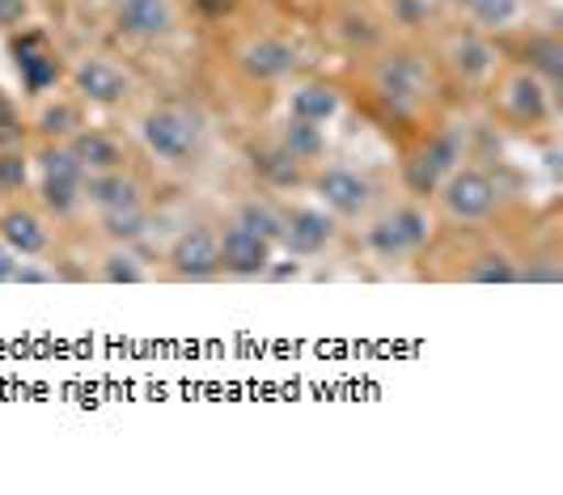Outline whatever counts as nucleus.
Returning <instances> with one entry per match:
<instances>
[{"label": "nucleus", "instance_id": "obj_10", "mask_svg": "<svg viewBox=\"0 0 563 495\" xmlns=\"http://www.w3.org/2000/svg\"><path fill=\"white\" fill-rule=\"evenodd\" d=\"M428 89V64L416 52H395L377 64V94L398 110H411Z\"/></svg>", "mask_w": 563, "mask_h": 495}, {"label": "nucleus", "instance_id": "obj_24", "mask_svg": "<svg viewBox=\"0 0 563 495\" xmlns=\"http://www.w3.org/2000/svg\"><path fill=\"white\" fill-rule=\"evenodd\" d=\"M462 279H466V284H517V279H521V267H517V258H508L505 250H483V254H475V258L466 263Z\"/></svg>", "mask_w": 563, "mask_h": 495}, {"label": "nucleus", "instance_id": "obj_18", "mask_svg": "<svg viewBox=\"0 0 563 495\" xmlns=\"http://www.w3.org/2000/svg\"><path fill=\"white\" fill-rule=\"evenodd\" d=\"M73 148V157L81 162L85 174H102V169H128V153L123 144L98 128H81L73 140H64Z\"/></svg>", "mask_w": 563, "mask_h": 495}, {"label": "nucleus", "instance_id": "obj_4", "mask_svg": "<svg viewBox=\"0 0 563 495\" xmlns=\"http://www.w3.org/2000/svg\"><path fill=\"white\" fill-rule=\"evenodd\" d=\"M462 165V140L453 136V132H437V136H428L407 157L402 165V183H407V191L416 195V199H432L437 187L445 183V174Z\"/></svg>", "mask_w": 563, "mask_h": 495}, {"label": "nucleus", "instance_id": "obj_25", "mask_svg": "<svg viewBox=\"0 0 563 495\" xmlns=\"http://www.w3.org/2000/svg\"><path fill=\"white\" fill-rule=\"evenodd\" d=\"M98 229L114 246H132V242H141L144 233H148V212H144V204L123 208V212H98Z\"/></svg>", "mask_w": 563, "mask_h": 495}, {"label": "nucleus", "instance_id": "obj_28", "mask_svg": "<svg viewBox=\"0 0 563 495\" xmlns=\"http://www.w3.org/2000/svg\"><path fill=\"white\" fill-rule=\"evenodd\" d=\"M479 30H508L521 18V0H457Z\"/></svg>", "mask_w": 563, "mask_h": 495}, {"label": "nucleus", "instance_id": "obj_22", "mask_svg": "<svg viewBox=\"0 0 563 495\" xmlns=\"http://www.w3.org/2000/svg\"><path fill=\"white\" fill-rule=\"evenodd\" d=\"M34 128H38V136L43 140H59V144H64V140H73L85 128L81 107L68 102V98H56V102H47V107L38 110Z\"/></svg>", "mask_w": 563, "mask_h": 495}, {"label": "nucleus", "instance_id": "obj_1", "mask_svg": "<svg viewBox=\"0 0 563 495\" xmlns=\"http://www.w3.org/2000/svg\"><path fill=\"white\" fill-rule=\"evenodd\" d=\"M141 140L162 165L183 169V165H191L199 157L203 128H199L196 114H187L183 107H157L141 119Z\"/></svg>", "mask_w": 563, "mask_h": 495}, {"label": "nucleus", "instance_id": "obj_2", "mask_svg": "<svg viewBox=\"0 0 563 495\" xmlns=\"http://www.w3.org/2000/svg\"><path fill=\"white\" fill-rule=\"evenodd\" d=\"M441 212L457 224H479L500 208V183L479 169V165H457L445 174V183L437 187Z\"/></svg>", "mask_w": 563, "mask_h": 495}, {"label": "nucleus", "instance_id": "obj_7", "mask_svg": "<svg viewBox=\"0 0 563 495\" xmlns=\"http://www.w3.org/2000/svg\"><path fill=\"white\" fill-rule=\"evenodd\" d=\"M313 195L322 199V208L339 220H356L373 204V183L361 169L347 165H327L322 174H313Z\"/></svg>", "mask_w": 563, "mask_h": 495}, {"label": "nucleus", "instance_id": "obj_5", "mask_svg": "<svg viewBox=\"0 0 563 495\" xmlns=\"http://www.w3.org/2000/svg\"><path fill=\"white\" fill-rule=\"evenodd\" d=\"M166 267L174 279H217L221 275V233L208 224H191L174 238V246L166 250Z\"/></svg>", "mask_w": 563, "mask_h": 495}, {"label": "nucleus", "instance_id": "obj_8", "mask_svg": "<svg viewBox=\"0 0 563 495\" xmlns=\"http://www.w3.org/2000/svg\"><path fill=\"white\" fill-rule=\"evenodd\" d=\"M551 85L534 77L530 68H517L505 85H500V114L517 128H542L551 119Z\"/></svg>", "mask_w": 563, "mask_h": 495}, {"label": "nucleus", "instance_id": "obj_26", "mask_svg": "<svg viewBox=\"0 0 563 495\" xmlns=\"http://www.w3.org/2000/svg\"><path fill=\"white\" fill-rule=\"evenodd\" d=\"M390 220H395V229H398V238H402V246H407V254H420V250L432 242V220H428V212L420 208V199L395 208Z\"/></svg>", "mask_w": 563, "mask_h": 495}, {"label": "nucleus", "instance_id": "obj_31", "mask_svg": "<svg viewBox=\"0 0 563 495\" xmlns=\"http://www.w3.org/2000/svg\"><path fill=\"white\" fill-rule=\"evenodd\" d=\"M30 183V157L18 148V144H9V148H0V195L9 199V195H22Z\"/></svg>", "mask_w": 563, "mask_h": 495}, {"label": "nucleus", "instance_id": "obj_21", "mask_svg": "<svg viewBox=\"0 0 563 495\" xmlns=\"http://www.w3.org/2000/svg\"><path fill=\"white\" fill-rule=\"evenodd\" d=\"M301 169H306V165L292 162L280 144H263V148H254V174H258L263 183L280 187V191H288V187H301V178H306Z\"/></svg>", "mask_w": 563, "mask_h": 495}, {"label": "nucleus", "instance_id": "obj_11", "mask_svg": "<svg viewBox=\"0 0 563 495\" xmlns=\"http://www.w3.org/2000/svg\"><path fill=\"white\" fill-rule=\"evenodd\" d=\"M276 263V242L258 238L242 224H229L221 233V272L233 279H258V275L272 272Z\"/></svg>", "mask_w": 563, "mask_h": 495}, {"label": "nucleus", "instance_id": "obj_17", "mask_svg": "<svg viewBox=\"0 0 563 495\" xmlns=\"http://www.w3.org/2000/svg\"><path fill=\"white\" fill-rule=\"evenodd\" d=\"M114 26L132 38H166L174 30V9L169 0H119Z\"/></svg>", "mask_w": 563, "mask_h": 495}, {"label": "nucleus", "instance_id": "obj_29", "mask_svg": "<svg viewBox=\"0 0 563 495\" xmlns=\"http://www.w3.org/2000/svg\"><path fill=\"white\" fill-rule=\"evenodd\" d=\"M365 250L373 254V258H382V263H402V258H411L407 246H402V238H398L390 212H386V217H377L365 229Z\"/></svg>", "mask_w": 563, "mask_h": 495}, {"label": "nucleus", "instance_id": "obj_15", "mask_svg": "<svg viewBox=\"0 0 563 495\" xmlns=\"http://www.w3.org/2000/svg\"><path fill=\"white\" fill-rule=\"evenodd\" d=\"M0 242L13 250L18 258H43L47 246H52V233H47V224L38 212H30V208H4L0 212Z\"/></svg>", "mask_w": 563, "mask_h": 495}, {"label": "nucleus", "instance_id": "obj_6", "mask_svg": "<svg viewBox=\"0 0 563 495\" xmlns=\"http://www.w3.org/2000/svg\"><path fill=\"white\" fill-rule=\"evenodd\" d=\"M9 52H13V64H18L22 89L34 94V98H38V94H47V89L59 85V77H64V64H59L56 47L47 43V34H43V30L22 26V34H13Z\"/></svg>", "mask_w": 563, "mask_h": 495}, {"label": "nucleus", "instance_id": "obj_33", "mask_svg": "<svg viewBox=\"0 0 563 495\" xmlns=\"http://www.w3.org/2000/svg\"><path fill=\"white\" fill-rule=\"evenodd\" d=\"M390 13H395L398 26H423L428 13H432V4L428 0H390Z\"/></svg>", "mask_w": 563, "mask_h": 495}, {"label": "nucleus", "instance_id": "obj_9", "mask_svg": "<svg viewBox=\"0 0 563 495\" xmlns=\"http://www.w3.org/2000/svg\"><path fill=\"white\" fill-rule=\"evenodd\" d=\"M68 81L77 89V98L89 102V107H123L128 94H132L128 73H123L119 64H111V59H102V55L77 59V68L68 73Z\"/></svg>", "mask_w": 563, "mask_h": 495}, {"label": "nucleus", "instance_id": "obj_32", "mask_svg": "<svg viewBox=\"0 0 563 495\" xmlns=\"http://www.w3.org/2000/svg\"><path fill=\"white\" fill-rule=\"evenodd\" d=\"M26 136V123H22V114L13 110L9 98H0V148H9V144H22Z\"/></svg>", "mask_w": 563, "mask_h": 495}, {"label": "nucleus", "instance_id": "obj_36", "mask_svg": "<svg viewBox=\"0 0 563 495\" xmlns=\"http://www.w3.org/2000/svg\"><path fill=\"white\" fill-rule=\"evenodd\" d=\"M18 267H22V258L13 254V250L0 242V284H13V275H18Z\"/></svg>", "mask_w": 563, "mask_h": 495}, {"label": "nucleus", "instance_id": "obj_13", "mask_svg": "<svg viewBox=\"0 0 563 495\" xmlns=\"http://www.w3.org/2000/svg\"><path fill=\"white\" fill-rule=\"evenodd\" d=\"M331 242H335V217L327 208H292V212H284L280 246H288L292 258H313Z\"/></svg>", "mask_w": 563, "mask_h": 495}, {"label": "nucleus", "instance_id": "obj_14", "mask_svg": "<svg viewBox=\"0 0 563 495\" xmlns=\"http://www.w3.org/2000/svg\"><path fill=\"white\" fill-rule=\"evenodd\" d=\"M81 204H89L93 212H123L144 204V191L128 169H102V174H85Z\"/></svg>", "mask_w": 563, "mask_h": 495}, {"label": "nucleus", "instance_id": "obj_20", "mask_svg": "<svg viewBox=\"0 0 563 495\" xmlns=\"http://www.w3.org/2000/svg\"><path fill=\"white\" fill-rule=\"evenodd\" d=\"M280 148L292 157V162L313 165L322 153H327V132H322V123H310V119L288 114V123H284V132H280Z\"/></svg>", "mask_w": 563, "mask_h": 495}, {"label": "nucleus", "instance_id": "obj_30", "mask_svg": "<svg viewBox=\"0 0 563 495\" xmlns=\"http://www.w3.org/2000/svg\"><path fill=\"white\" fill-rule=\"evenodd\" d=\"M98 275H102L107 284H144V279H148V272L141 267V258H136L128 246H114L111 254L102 258Z\"/></svg>", "mask_w": 563, "mask_h": 495}, {"label": "nucleus", "instance_id": "obj_37", "mask_svg": "<svg viewBox=\"0 0 563 495\" xmlns=\"http://www.w3.org/2000/svg\"><path fill=\"white\" fill-rule=\"evenodd\" d=\"M85 4H107V0H85Z\"/></svg>", "mask_w": 563, "mask_h": 495}, {"label": "nucleus", "instance_id": "obj_27", "mask_svg": "<svg viewBox=\"0 0 563 495\" xmlns=\"http://www.w3.org/2000/svg\"><path fill=\"white\" fill-rule=\"evenodd\" d=\"M233 224L251 229V233L267 238V242H276V246H280V238H284V212H276V208L263 204V199H246V204L238 208V220H233Z\"/></svg>", "mask_w": 563, "mask_h": 495}, {"label": "nucleus", "instance_id": "obj_34", "mask_svg": "<svg viewBox=\"0 0 563 495\" xmlns=\"http://www.w3.org/2000/svg\"><path fill=\"white\" fill-rule=\"evenodd\" d=\"M30 18V0H0V30H22Z\"/></svg>", "mask_w": 563, "mask_h": 495}, {"label": "nucleus", "instance_id": "obj_16", "mask_svg": "<svg viewBox=\"0 0 563 495\" xmlns=\"http://www.w3.org/2000/svg\"><path fill=\"white\" fill-rule=\"evenodd\" d=\"M450 68H453V77H462V81H471V85H483L496 77L500 52H496V43H492L487 34H457L450 43Z\"/></svg>", "mask_w": 563, "mask_h": 495}, {"label": "nucleus", "instance_id": "obj_35", "mask_svg": "<svg viewBox=\"0 0 563 495\" xmlns=\"http://www.w3.org/2000/svg\"><path fill=\"white\" fill-rule=\"evenodd\" d=\"M233 4H238V0H191V9H196L199 18H212V22L233 13Z\"/></svg>", "mask_w": 563, "mask_h": 495}, {"label": "nucleus", "instance_id": "obj_19", "mask_svg": "<svg viewBox=\"0 0 563 495\" xmlns=\"http://www.w3.org/2000/svg\"><path fill=\"white\" fill-rule=\"evenodd\" d=\"M343 107V98H339V89L331 81H301L292 94H288V114H297V119H310V123H331Z\"/></svg>", "mask_w": 563, "mask_h": 495}, {"label": "nucleus", "instance_id": "obj_23", "mask_svg": "<svg viewBox=\"0 0 563 495\" xmlns=\"http://www.w3.org/2000/svg\"><path fill=\"white\" fill-rule=\"evenodd\" d=\"M521 68H530L534 77H542V81L555 89V81L563 77V43L555 34H534V38L526 43Z\"/></svg>", "mask_w": 563, "mask_h": 495}, {"label": "nucleus", "instance_id": "obj_3", "mask_svg": "<svg viewBox=\"0 0 563 495\" xmlns=\"http://www.w3.org/2000/svg\"><path fill=\"white\" fill-rule=\"evenodd\" d=\"M38 169H43V178H38V195H43V204L56 212V217H68V212H77L81 208V187H85V169L81 162L73 157V148L68 144H59V140H47L43 148H38Z\"/></svg>", "mask_w": 563, "mask_h": 495}, {"label": "nucleus", "instance_id": "obj_12", "mask_svg": "<svg viewBox=\"0 0 563 495\" xmlns=\"http://www.w3.org/2000/svg\"><path fill=\"white\" fill-rule=\"evenodd\" d=\"M238 68L258 85L284 81V77H292V68H297V47H292L288 38H276V34H258V38H251V43L238 52Z\"/></svg>", "mask_w": 563, "mask_h": 495}]
</instances>
